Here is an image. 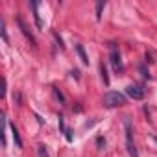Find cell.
Wrapping results in <instances>:
<instances>
[{
  "instance_id": "obj_1",
  "label": "cell",
  "mask_w": 157,
  "mask_h": 157,
  "mask_svg": "<svg viewBox=\"0 0 157 157\" xmlns=\"http://www.w3.org/2000/svg\"><path fill=\"white\" fill-rule=\"evenodd\" d=\"M124 131H126V150H128L129 157H139L137 146L133 142V126H131V120L128 117H124Z\"/></svg>"
},
{
  "instance_id": "obj_2",
  "label": "cell",
  "mask_w": 157,
  "mask_h": 157,
  "mask_svg": "<svg viewBox=\"0 0 157 157\" xmlns=\"http://www.w3.org/2000/svg\"><path fill=\"white\" fill-rule=\"evenodd\" d=\"M126 104V96L117 93V91H109L104 94V105L105 107H120Z\"/></svg>"
},
{
  "instance_id": "obj_3",
  "label": "cell",
  "mask_w": 157,
  "mask_h": 157,
  "mask_svg": "<svg viewBox=\"0 0 157 157\" xmlns=\"http://www.w3.org/2000/svg\"><path fill=\"white\" fill-rule=\"evenodd\" d=\"M109 61H111V65H113V68H115L117 74H122V72H124V65H122V59H120V52H118L115 46H113V50H111Z\"/></svg>"
},
{
  "instance_id": "obj_4",
  "label": "cell",
  "mask_w": 157,
  "mask_h": 157,
  "mask_svg": "<svg viewBox=\"0 0 157 157\" xmlns=\"http://www.w3.org/2000/svg\"><path fill=\"white\" fill-rule=\"evenodd\" d=\"M126 94L129 96V98H133V100H142L144 96H146V91L140 87V85H128L126 87Z\"/></svg>"
},
{
  "instance_id": "obj_5",
  "label": "cell",
  "mask_w": 157,
  "mask_h": 157,
  "mask_svg": "<svg viewBox=\"0 0 157 157\" xmlns=\"http://www.w3.org/2000/svg\"><path fill=\"white\" fill-rule=\"evenodd\" d=\"M30 6H32V11H33V21H35V26L41 30L44 24H43V21H41V15H39V2H35V0H32V2H30Z\"/></svg>"
},
{
  "instance_id": "obj_6",
  "label": "cell",
  "mask_w": 157,
  "mask_h": 157,
  "mask_svg": "<svg viewBox=\"0 0 157 157\" xmlns=\"http://www.w3.org/2000/svg\"><path fill=\"white\" fill-rule=\"evenodd\" d=\"M17 22H19V26H21V30H22V33H24V37H26V39H30V43H32V44L35 46L37 43H35V39H33V35H32V32H30V30L26 28V24H24V21H22V19L19 17V19H17Z\"/></svg>"
},
{
  "instance_id": "obj_7",
  "label": "cell",
  "mask_w": 157,
  "mask_h": 157,
  "mask_svg": "<svg viewBox=\"0 0 157 157\" xmlns=\"http://www.w3.org/2000/svg\"><path fill=\"white\" fill-rule=\"evenodd\" d=\"M10 129H11V137H13L15 146H17V148H22V139H21V135H19L17 126H15V124H10Z\"/></svg>"
},
{
  "instance_id": "obj_8",
  "label": "cell",
  "mask_w": 157,
  "mask_h": 157,
  "mask_svg": "<svg viewBox=\"0 0 157 157\" xmlns=\"http://www.w3.org/2000/svg\"><path fill=\"white\" fill-rule=\"evenodd\" d=\"M76 52H78V56H80V59H82L83 65H89V56H87L83 44H76Z\"/></svg>"
},
{
  "instance_id": "obj_9",
  "label": "cell",
  "mask_w": 157,
  "mask_h": 157,
  "mask_svg": "<svg viewBox=\"0 0 157 157\" xmlns=\"http://www.w3.org/2000/svg\"><path fill=\"white\" fill-rule=\"evenodd\" d=\"M104 8H105V0H100V2H96V21H102Z\"/></svg>"
},
{
  "instance_id": "obj_10",
  "label": "cell",
  "mask_w": 157,
  "mask_h": 157,
  "mask_svg": "<svg viewBox=\"0 0 157 157\" xmlns=\"http://www.w3.org/2000/svg\"><path fill=\"white\" fill-rule=\"evenodd\" d=\"M100 72H102V80H104V83L109 85V76H107V68H105V65L100 67Z\"/></svg>"
},
{
  "instance_id": "obj_11",
  "label": "cell",
  "mask_w": 157,
  "mask_h": 157,
  "mask_svg": "<svg viewBox=\"0 0 157 157\" xmlns=\"http://www.w3.org/2000/svg\"><path fill=\"white\" fill-rule=\"evenodd\" d=\"M0 33H2V39H4V43H8V32H6V22H4V21L0 22Z\"/></svg>"
},
{
  "instance_id": "obj_12",
  "label": "cell",
  "mask_w": 157,
  "mask_h": 157,
  "mask_svg": "<svg viewBox=\"0 0 157 157\" xmlns=\"http://www.w3.org/2000/svg\"><path fill=\"white\" fill-rule=\"evenodd\" d=\"M139 70H140V74L146 78V80H150V78H151V76H150V70H148V67H146V65H140V67H139Z\"/></svg>"
},
{
  "instance_id": "obj_13",
  "label": "cell",
  "mask_w": 157,
  "mask_h": 157,
  "mask_svg": "<svg viewBox=\"0 0 157 157\" xmlns=\"http://www.w3.org/2000/svg\"><path fill=\"white\" fill-rule=\"evenodd\" d=\"M37 153H39V157H50L48 155V151H46V146H37Z\"/></svg>"
},
{
  "instance_id": "obj_14",
  "label": "cell",
  "mask_w": 157,
  "mask_h": 157,
  "mask_svg": "<svg viewBox=\"0 0 157 157\" xmlns=\"http://www.w3.org/2000/svg\"><path fill=\"white\" fill-rule=\"evenodd\" d=\"M65 139H67L68 142L74 139V135H72V129H70V128H67V129H65Z\"/></svg>"
},
{
  "instance_id": "obj_15",
  "label": "cell",
  "mask_w": 157,
  "mask_h": 157,
  "mask_svg": "<svg viewBox=\"0 0 157 157\" xmlns=\"http://www.w3.org/2000/svg\"><path fill=\"white\" fill-rule=\"evenodd\" d=\"M96 144H98V150H104V148H105V139L98 137V139H96Z\"/></svg>"
},
{
  "instance_id": "obj_16",
  "label": "cell",
  "mask_w": 157,
  "mask_h": 157,
  "mask_svg": "<svg viewBox=\"0 0 157 157\" xmlns=\"http://www.w3.org/2000/svg\"><path fill=\"white\" fill-rule=\"evenodd\" d=\"M56 96L59 98V102H61V104H65V96L61 94V91H59V89H56Z\"/></svg>"
},
{
  "instance_id": "obj_17",
  "label": "cell",
  "mask_w": 157,
  "mask_h": 157,
  "mask_svg": "<svg viewBox=\"0 0 157 157\" xmlns=\"http://www.w3.org/2000/svg\"><path fill=\"white\" fill-rule=\"evenodd\" d=\"M59 129L65 133V129H67V126H65V120H63V117H59Z\"/></svg>"
},
{
  "instance_id": "obj_18",
  "label": "cell",
  "mask_w": 157,
  "mask_h": 157,
  "mask_svg": "<svg viewBox=\"0 0 157 157\" xmlns=\"http://www.w3.org/2000/svg\"><path fill=\"white\" fill-rule=\"evenodd\" d=\"M70 74H72V78H76V80H80V70H78V68H74Z\"/></svg>"
}]
</instances>
